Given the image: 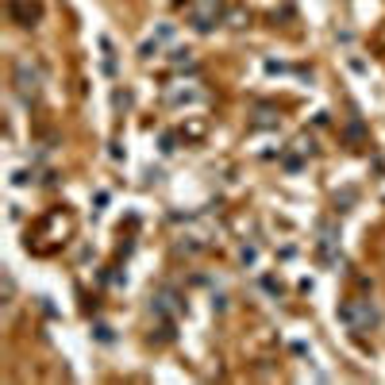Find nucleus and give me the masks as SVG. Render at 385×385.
I'll use <instances>...</instances> for the list:
<instances>
[{
	"mask_svg": "<svg viewBox=\"0 0 385 385\" xmlns=\"http://www.w3.org/2000/svg\"><path fill=\"white\" fill-rule=\"evenodd\" d=\"M339 320H343L351 331L362 335V331H370L374 323H378V309H374L370 301H347L343 309H339Z\"/></svg>",
	"mask_w": 385,
	"mask_h": 385,
	"instance_id": "1",
	"label": "nucleus"
},
{
	"mask_svg": "<svg viewBox=\"0 0 385 385\" xmlns=\"http://www.w3.org/2000/svg\"><path fill=\"white\" fill-rule=\"evenodd\" d=\"M16 93H20L23 100H35V96L42 93V74H39L35 62H28V58L16 62Z\"/></svg>",
	"mask_w": 385,
	"mask_h": 385,
	"instance_id": "2",
	"label": "nucleus"
},
{
	"mask_svg": "<svg viewBox=\"0 0 385 385\" xmlns=\"http://www.w3.org/2000/svg\"><path fill=\"white\" fill-rule=\"evenodd\" d=\"M208 100V93L200 89L197 81H189V89L185 85H173L170 93H166V104H205Z\"/></svg>",
	"mask_w": 385,
	"mask_h": 385,
	"instance_id": "3",
	"label": "nucleus"
},
{
	"mask_svg": "<svg viewBox=\"0 0 385 385\" xmlns=\"http://www.w3.org/2000/svg\"><path fill=\"white\" fill-rule=\"evenodd\" d=\"M170 39H173V28H170V23H162V28H159V35H151V39L143 42L139 58H154V54H159V50L166 47V42H170Z\"/></svg>",
	"mask_w": 385,
	"mask_h": 385,
	"instance_id": "4",
	"label": "nucleus"
},
{
	"mask_svg": "<svg viewBox=\"0 0 385 385\" xmlns=\"http://www.w3.org/2000/svg\"><path fill=\"white\" fill-rule=\"evenodd\" d=\"M154 312H162V316H173V312H178V304H173V293H170V289H162V293L154 297Z\"/></svg>",
	"mask_w": 385,
	"mask_h": 385,
	"instance_id": "5",
	"label": "nucleus"
},
{
	"mask_svg": "<svg viewBox=\"0 0 385 385\" xmlns=\"http://www.w3.org/2000/svg\"><path fill=\"white\" fill-rule=\"evenodd\" d=\"M100 50H104V69L112 74V69H116V58H112V42H108V39H100Z\"/></svg>",
	"mask_w": 385,
	"mask_h": 385,
	"instance_id": "6",
	"label": "nucleus"
},
{
	"mask_svg": "<svg viewBox=\"0 0 385 385\" xmlns=\"http://www.w3.org/2000/svg\"><path fill=\"white\" fill-rule=\"evenodd\" d=\"M173 66H192V50H173Z\"/></svg>",
	"mask_w": 385,
	"mask_h": 385,
	"instance_id": "7",
	"label": "nucleus"
},
{
	"mask_svg": "<svg viewBox=\"0 0 385 385\" xmlns=\"http://www.w3.org/2000/svg\"><path fill=\"white\" fill-rule=\"evenodd\" d=\"M297 151H301V154H312V139H301V143H297ZM285 166H297V159H285Z\"/></svg>",
	"mask_w": 385,
	"mask_h": 385,
	"instance_id": "8",
	"label": "nucleus"
}]
</instances>
